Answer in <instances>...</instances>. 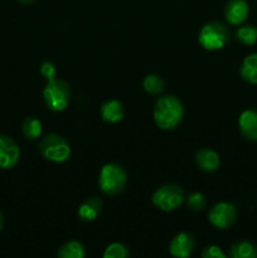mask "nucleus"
<instances>
[{
  "instance_id": "obj_17",
  "label": "nucleus",
  "mask_w": 257,
  "mask_h": 258,
  "mask_svg": "<svg viewBox=\"0 0 257 258\" xmlns=\"http://www.w3.org/2000/svg\"><path fill=\"white\" fill-rule=\"evenodd\" d=\"M234 37L243 45H253L257 43V27L253 24H241L237 28Z\"/></svg>"
},
{
  "instance_id": "obj_4",
  "label": "nucleus",
  "mask_w": 257,
  "mask_h": 258,
  "mask_svg": "<svg viewBox=\"0 0 257 258\" xmlns=\"http://www.w3.org/2000/svg\"><path fill=\"white\" fill-rule=\"evenodd\" d=\"M43 98L45 106L53 112L65 111L71 101L70 85L59 78L47 81V85L43 90Z\"/></svg>"
},
{
  "instance_id": "obj_26",
  "label": "nucleus",
  "mask_w": 257,
  "mask_h": 258,
  "mask_svg": "<svg viewBox=\"0 0 257 258\" xmlns=\"http://www.w3.org/2000/svg\"><path fill=\"white\" fill-rule=\"evenodd\" d=\"M19 3H22V4H30V3L35 2V0H18Z\"/></svg>"
},
{
  "instance_id": "obj_25",
  "label": "nucleus",
  "mask_w": 257,
  "mask_h": 258,
  "mask_svg": "<svg viewBox=\"0 0 257 258\" xmlns=\"http://www.w3.org/2000/svg\"><path fill=\"white\" fill-rule=\"evenodd\" d=\"M3 224H4V217H3L2 212H0V232H2L3 229Z\"/></svg>"
},
{
  "instance_id": "obj_5",
  "label": "nucleus",
  "mask_w": 257,
  "mask_h": 258,
  "mask_svg": "<svg viewBox=\"0 0 257 258\" xmlns=\"http://www.w3.org/2000/svg\"><path fill=\"white\" fill-rule=\"evenodd\" d=\"M40 155L52 163H65L71 156V146L63 136L48 134L38 144Z\"/></svg>"
},
{
  "instance_id": "obj_18",
  "label": "nucleus",
  "mask_w": 257,
  "mask_h": 258,
  "mask_svg": "<svg viewBox=\"0 0 257 258\" xmlns=\"http://www.w3.org/2000/svg\"><path fill=\"white\" fill-rule=\"evenodd\" d=\"M43 126L40 120H38L34 116H29L25 118L22 123V133L24 138L29 141H34L42 135Z\"/></svg>"
},
{
  "instance_id": "obj_20",
  "label": "nucleus",
  "mask_w": 257,
  "mask_h": 258,
  "mask_svg": "<svg viewBox=\"0 0 257 258\" xmlns=\"http://www.w3.org/2000/svg\"><path fill=\"white\" fill-rule=\"evenodd\" d=\"M143 87L149 95L159 96L163 93L164 88H165V83H164V80L160 76L151 73V75H148L144 78Z\"/></svg>"
},
{
  "instance_id": "obj_9",
  "label": "nucleus",
  "mask_w": 257,
  "mask_h": 258,
  "mask_svg": "<svg viewBox=\"0 0 257 258\" xmlns=\"http://www.w3.org/2000/svg\"><path fill=\"white\" fill-rule=\"evenodd\" d=\"M196 248V239L189 232H180L171 239L169 244V252L173 257L186 258L191 256Z\"/></svg>"
},
{
  "instance_id": "obj_22",
  "label": "nucleus",
  "mask_w": 257,
  "mask_h": 258,
  "mask_svg": "<svg viewBox=\"0 0 257 258\" xmlns=\"http://www.w3.org/2000/svg\"><path fill=\"white\" fill-rule=\"evenodd\" d=\"M128 256H130V251H128L127 247L122 243H118V242L108 244L103 252L105 258H126Z\"/></svg>"
},
{
  "instance_id": "obj_3",
  "label": "nucleus",
  "mask_w": 257,
  "mask_h": 258,
  "mask_svg": "<svg viewBox=\"0 0 257 258\" xmlns=\"http://www.w3.org/2000/svg\"><path fill=\"white\" fill-rule=\"evenodd\" d=\"M231 40V32L222 22H209L202 27L198 42L206 50L223 49Z\"/></svg>"
},
{
  "instance_id": "obj_12",
  "label": "nucleus",
  "mask_w": 257,
  "mask_h": 258,
  "mask_svg": "<svg viewBox=\"0 0 257 258\" xmlns=\"http://www.w3.org/2000/svg\"><path fill=\"white\" fill-rule=\"evenodd\" d=\"M194 160H196L197 166L202 171H206V173H213L221 165V158H219V155L216 151L209 148L199 149L196 153Z\"/></svg>"
},
{
  "instance_id": "obj_19",
  "label": "nucleus",
  "mask_w": 257,
  "mask_h": 258,
  "mask_svg": "<svg viewBox=\"0 0 257 258\" xmlns=\"http://www.w3.org/2000/svg\"><path fill=\"white\" fill-rule=\"evenodd\" d=\"M57 256L59 258H83L86 256V249L81 242L68 241L60 247Z\"/></svg>"
},
{
  "instance_id": "obj_14",
  "label": "nucleus",
  "mask_w": 257,
  "mask_h": 258,
  "mask_svg": "<svg viewBox=\"0 0 257 258\" xmlns=\"http://www.w3.org/2000/svg\"><path fill=\"white\" fill-rule=\"evenodd\" d=\"M100 115L105 122L117 123L123 118L125 110L122 103L118 100H108L101 106Z\"/></svg>"
},
{
  "instance_id": "obj_8",
  "label": "nucleus",
  "mask_w": 257,
  "mask_h": 258,
  "mask_svg": "<svg viewBox=\"0 0 257 258\" xmlns=\"http://www.w3.org/2000/svg\"><path fill=\"white\" fill-rule=\"evenodd\" d=\"M20 158V149L15 140L10 136L0 134V169L9 170L18 164Z\"/></svg>"
},
{
  "instance_id": "obj_11",
  "label": "nucleus",
  "mask_w": 257,
  "mask_h": 258,
  "mask_svg": "<svg viewBox=\"0 0 257 258\" xmlns=\"http://www.w3.org/2000/svg\"><path fill=\"white\" fill-rule=\"evenodd\" d=\"M238 128L242 138L257 143V111L253 108L244 110L238 117Z\"/></svg>"
},
{
  "instance_id": "obj_2",
  "label": "nucleus",
  "mask_w": 257,
  "mask_h": 258,
  "mask_svg": "<svg viewBox=\"0 0 257 258\" xmlns=\"http://www.w3.org/2000/svg\"><path fill=\"white\" fill-rule=\"evenodd\" d=\"M127 184V173L122 165L108 163L101 168L98 174V186L106 196H117L122 193Z\"/></svg>"
},
{
  "instance_id": "obj_15",
  "label": "nucleus",
  "mask_w": 257,
  "mask_h": 258,
  "mask_svg": "<svg viewBox=\"0 0 257 258\" xmlns=\"http://www.w3.org/2000/svg\"><path fill=\"white\" fill-rule=\"evenodd\" d=\"M239 75L246 82L257 85V52L244 57L239 67Z\"/></svg>"
},
{
  "instance_id": "obj_7",
  "label": "nucleus",
  "mask_w": 257,
  "mask_h": 258,
  "mask_svg": "<svg viewBox=\"0 0 257 258\" xmlns=\"http://www.w3.org/2000/svg\"><path fill=\"white\" fill-rule=\"evenodd\" d=\"M237 219V208L229 202H219L214 204L208 213V221L218 229H227L234 224Z\"/></svg>"
},
{
  "instance_id": "obj_21",
  "label": "nucleus",
  "mask_w": 257,
  "mask_h": 258,
  "mask_svg": "<svg viewBox=\"0 0 257 258\" xmlns=\"http://www.w3.org/2000/svg\"><path fill=\"white\" fill-rule=\"evenodd\" d=\"M184 202L186 203L188 208L193 212L203 211L207 206L206 197L202 193H199V191H194V193L188 194L185 197V199H184Z\"/></svg>"
},
{
  "instance_id": "obj_10",
  "label": "nucleus",
  "mask_w": 257,
  "mask_h": 258,
  "mask_svg": "<svg viewBox=\"0 0 257 258\" xmlns=\"http://www.w3.org/2000/svg\"><path fill=\"white\" fill-rule=\"evenodd\" d=\"M249 14L248 3L246 0H228L224 7V18L231 25H241Z\"/></svg>"
},
{
  "instance_id": "obj_16",
  "label": "nucleus",
  "mask_w": 257,
  "mask_h": 258,
  "mask_svg": "<svg viewBox=\"0 0 257 258\" xmlns=\"http://www.w3.org/2000/svg\"><path fill=\"white\" fill-rule=\"evenodd\" d=\"M228 254L231 258H257V246L253 242L241 239L232 244Z\"/></svg>"
},
{
  "instance_id": "obj_1",
  "label": "nucleus",
  "mask_w": 257,
  "mask_h": 258,
  "mask_svg": "<svg viewBox=\"0 0 257 258\" xmlns=\"http://www.w3.org/2000/svg\"><path fill=\"white\" fill-rule=\"evenodd\" d=\"M154 120L161 130H173L180 123L184 116L181 101L173 95L159 97L154 106Z\"/></svg>"
},
{
  "instance_id": "obj_6",
  "label": "nucleus",
  "mask_w": 257,
  "mask_h": 258,
  "mask_svg": "<svg viewBox=\"0 0 257 258\" xmlns=\"http://www.w3.org/2000/svg\"><path fill=\"white\" fill-rule=\"evenodd\" d=\"M184 199H185V196L181 186L173 183L165 184L158 188L151 197L154 206L163 212L175 211L184 203Z\"/></svg>"
},
{
  "instance_id": "obj_13",
  "label": "nucleus",
  "mask_w": 257,
  "mask_h": 258,
  "mask_svg": "<svg viewBox=\"0 0 257 258\" xmlns=\"http://www.w3.org/2000/svg\"><path fill=\"white\" fill-rule=\"evenodd\" d=\"M103 202L102 199L98 197H91L87 198L85 202H82L80 207H78L77 216L78 218L82 219L85 222H92L100 216L101 211H102Z\"/></svg>"
},
{
  "instance_id": "obj_24",
  "label": "nucleus",
  "mask_w": 257,
  "mask_h": 258,
  "mask_svg": "<svg viewBox=\"0 0 257 258\" xmlns=\"http://www.w3.org/2000/svg\"><path fill=\"white\" fill-rule=\"evenodd\" d=\"M39 71H40V75H42L47 81L53 80V78H55V76H57V70H55V66L53 64L52 62H49V60H45V62H43L42 64H40Z\"/></svg>"
},
{
  "instance_id": "obj_23",
  "label": "nucleus",
  "mask_w": 257,
  "mask_h": 258,
  "mask_svg": "<svg viewBox=\"0 0 257 258\" xmlns=\"http://www.w3.org/2000/svg\"><path fill=\"white\" fill-rule=\"evenodd\" d=\"M202 257L203 258H226V253L222 251L221 247L216 246V244H211L207 246L202 252Z\"/></svg>"
}]
</instances>
